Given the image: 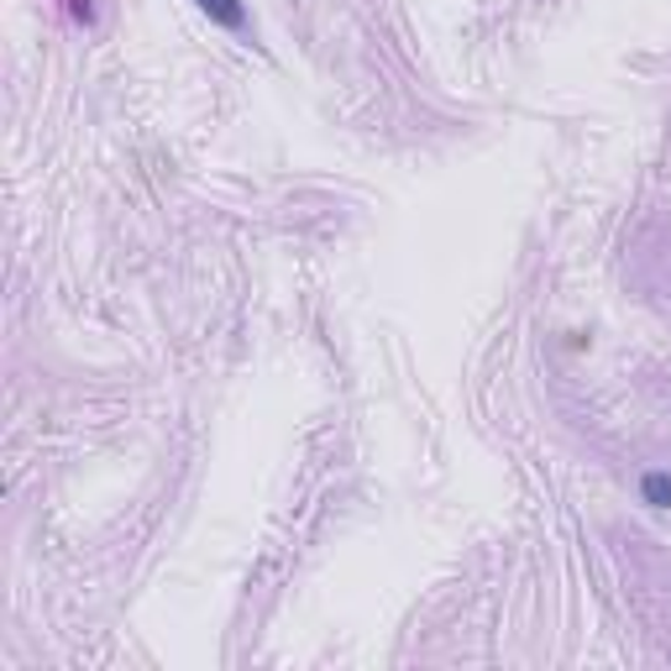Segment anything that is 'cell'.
I'll use <instances>...</instances> for the list:
<instances>
[{
	"label": "cell",
	"instance_id": "obj_1",
	"mask_svg": "<svg viewBox=\"0 0 671 671\" xmlns=\"http://www.w3.org/2000/svg\"><path fill=\"white\" fill-rule=\"evenodd\" d=\"M194 5H200L216 26H226V32H241V26H247V5H241V0H194Z\"/></svg>",
	"mask_w": 671,
	"mask_h": 671
},
{
	"label": "cell",
	"instance_id": "obj_2",
	"mask_svg": "<svg viewBox=\"0 0 671 671\" xmlns=\"http://www.w3.org/2000/svg\"><path fill=\"white\" fill-rule=\"evenodd\" d=\"M640 499H646L650 509H671V473L650 467L646 478H640Z\"/></svg>",
	"mask_w": 671,
	"mask_h": 671
},
{
	"label": "cell",
	"instance_id": "obj_3",
	"mask_svg": "<svg viewBox=\"0 0 671 671\" xmlns=\"http://www.w3.org/2000/svg\"><path fill=\"white\" fill-rule=\"evenodd\" d=\"M64 5H69V16H73V22H84V26L95 22V0H64Z\"/></svg>",
	"mask_w": 671,
	"mask_h": 671
}]
</instances>
